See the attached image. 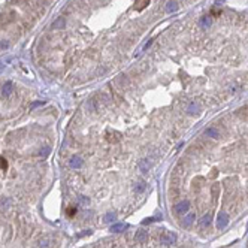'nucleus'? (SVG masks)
Listing matches in <instances>:
<instances>
[{
  "mask_svg": "<svg viewBox=\"0 0 248 248\" xmlns=\"http://www.w3.org/2000/svg\"><path fill=\"white\" fill-rule=\"evenodd\" d=\"M178 9V5H177V2H174V0H169L167 3H166V11L170 14V12H175Z\"/></svg>",
  "mask_w": 248,
  "mask_h": 248,
  "instance_id": "9b49d317",
  "label": "nucleus"
},
{
  "mask_svg": "<svg viewBox=\"0 0 248 248\" xmlns=\"http://www.w3.org/2000/svg\"><path fill=\"white\" fill-rule=\"evenodd\" d=\"M40 105H43V102H36V103H33V105H32V108L35 109L36 106H40Z\"/></svg>",
  "mask_w": 248,
  "mask_h": 248,
  "instance_id": "5701e85b",
  "label": "nucleus"
},
{
  "mask_svg": "<svg viewBox=\"0 0 248 248\" xmlns=\"http://www.w3.org/2000/svg\"><path fill=\"white\" fill-rule=\"evenodd\" d=\"M175 241H177V235L172 233V232H167V233L161 235V238H160V242L164 244V245H170V244H174Z\"/></svg>",
  "mask_w": 248,
  "mask_h": 248,
  "instance_id": "f03ea898",
  "label": "nucleus"
},
{
  "mask_svg": "<svg viewBox=\"0 0 248 248\" xmlns=\"http://www.w3.org/2000/svg\"><path fill=\"white\" fill-rule=\"evenodd\" d=\"M5 69V64H3V61H0V72Z\"/></svg>",
  "mask_w": 248,
  "mask_h": 248,
  "instance_id": "b1692460",
  "label": "nucleus"
},
{
  "mask_svg": "<svg viewBox=\"0 0 248 248\" xmlns=\"http://www.w3.org/2000/svg\"><path fill=\"white\" fill-rule=\"evenodd\" d=\"M114 220H115V212H108L106 215H105V218H103L105 223H112Z\"/></svg>",
  "mask_w": 248,
  "mask_h": 248,
  "instance_id": "a211bd4d",
  "label": "nucleus"
},
{
  "mask_svg": "<svg viewBox=\"0 0 248 248\" xmlns=\"http://www.w3.org/2000/svg\"><path fill=\"white\" fill-rule=\"evenodd\" d=\"M145 188H146V184H145L143 181H139V182H138V184L135 185V191H136L138 195H139V193H142V191H143Z\"/></svg>",
  "mask_w": 248,
  "mask_h": 248,
  "instance_id": "2eb2a0df",
  "label": "nucleus"
},
{
  "mask_svg": "<svg viewBox=\"0 0 248 248\" xmlns=\"http://www.w3.org/2000/svg\"><path fill=\"white\" fill-rule=\"evenodd\" d=\"M209 224H211V215L206 214V215H203V218L200 220L199 226H200V227H206V226H209Z\"/></svg>",
  "mask_w": 248,
  "mask_h": 248,
  "instance_id": "ddd939ff",
  "label": "nucleus"
},
{
  "mask_svg": "<svg viewBox=\"0 0 248 248\" xmlns=\"http://www.w3.org/2000/svg\"><path fill=\"white\" fill-rule=\"evenodd\" d=\"M0 166H2L3 169H6V166H8V163H6V160H5V159H0Z\"/></svg>",
  "mask_w": 248,
  "mask_h": 248,
  "instance_id": "412c9836",
  "label": "nucleus"
},
{
  "mask_svg": "<svg viewBox=\"0 0 248 248\" xmlns=\"http://www.w3.org/2000/svg\"><path fill=\"white\" fill-rule=\"evenodd\" d=\"M205 135H206V136H209V138H212V139H217V138H220V133H218V130H217V129H214V127H209V129H206V130H205Z\"/></svg>",
  "mask_w": 248,
  "mask_h": 248,
  "instance_id": "6e6552de",
  "label": "nucleus"
},
{
  "mask_svg": "<svg viewBox=\"0 0 248 248\" xmlns=\"http://www.w3.org/2000/svg\"><path fill=\"white\" fill-rule=\"evenodd\" d=\"M188 209H190V202L188 200H182V202H179L177 206H175L177 214H185V212H188Z\"/></svg>",
  "mask_w": 248,
  "mask_h": 248,
  "instance_id": "7ed1b4c3",
  "label": "nucleus"
},
{
  "mask_svg": "<svg viewBox=\"0 0 248 248\" xmlns=\"http://www.w3.org/2000/svg\"><path fill=\"white\" fill-rule=\"evenodd\" d=\"M135 241L139 244H145L148 241V232L146 230H138L135 235Z\"/></svg>",
  "mask_w": 248,
  "mask_h": 248,
  "instance_id": "20e7f679",
  "label": "nucleus"
},
{
  "mask_svg": "<svg viewBox=\"0 0 248 248\" xmlns=\"http://www.w3.org/2000/svg\"><path fill=\"white\" fill-rule=\"evenodd\" d=\"M67 212H69V215H73V214L76 212V208H73V206H71V209H69Z\"/></svg>",
  "mask_w": 248,
  "mask_h": 248,
  "instance_id": "4be33fe9",
  "label": "nucleus"
},
{
  "mask_svg": "<svg viewBox=\"0 0 248 248\" xmlns=\"http://www.w3.org/2000/svg\"><path fill=\"white\" fill-rule=\"evenodd\" d=\"M12 91H14V84H12L11 81H6V82L3 84V87H2V93H3V96L8 97V96L12 94Z\"/></svg>",
  "mask_w": 248,
  "mask_h": 248,
  "instance_id": "39448f33",
  "label": "nucleus"
},
{
  "mask_svg": "<svg viewBox=\"0 0 248 248\" xmlns=\"http://www.w3.org/2000/svg\"><path fill=\"white\" fill-rule=\"evenodd\" d=\"M48 153H50V148L48 146H45L40 153H39V156H42V157H45V156H48Z\"/></svg>",
  "mask_w": 248,
  "mask_h": 248,
  "instance_id": "6ab92c4d",
  "label": "nucleus"
},
{
  "mask_svg": "<svg viewBox=\"0 0 248 248\" xmlns=\"http://www.w3.org/2000/svg\"><path fill=\"white\" fill-rule=\"evenodd\" d=\"M195 218H196V215H195V214H188L187 217H184V221H182V226H184V227H188V226H190V224L193 223V220H195Z\"/></svg>",
  "mask_w": 248,
  "mask_h": 248,
  "instance_id": "f8f14e48",
  "label": "nucleus"
},
{
  "mask_svg": "<svg viewBox=\"0 0 248 248\" xmlns=\"http://www.w3.org/2000/svg\"><path fill=\"white\" fill-rule=\"evenodd\" d=\"M195 111H197V106H196L195 103H193L191 106L188 108V112H190V114H195Z\"/></svg>",
  "mask_w": 248,
  "mask_h": 248,
  "instance_id": "aec40b11",
  "label": "nucleus"
},
{
  "mask_svg": "<svg viewBox=\"0 0 248 248\" xmlns=\"http://www.w3.org/2000/svg\"><path fill=\"white\" fill-rule=\"evenodd\" d=\"M64 26H66V19L64 18H58L57 21H54L51 27L55 29V30H60V29H64Z\"/></svg>",
  "mask_w": 248,
  "mask_h": 248,
  "instance_id": "1a4fd4ad",
  "label": "nucleus"
},
{
  "mask_svg": "<svg viewBox=\"0 0 248 248\" xmlns=\"http://www.w3.org/2000/svg\"><path fill=\"white\" fill-rule=\"evenodd\" d=\"M139 170H141L142 174H148V170H150V167H151V164H150V161L146 159H143V160H141L139 161Z\"/></svg>",
  "mask_w": 248,
  "mask_h": 248,
  "instance_id": "0eeeda50",
  "label": "nucleus"
},
{
  "mask_svg": "<svg viewBox=\"0 0 248 248\" xmlns=\"http://www.w3.org/2000/svg\"><path fill=\"white\" fill-rule=\"evenodd\" d=\"M127 226L123 224V223H120V224H114L112 227H111V232H114V233H118V232H123Z\"/></svg>",
  "mask_w": 248,
  "mask_h": 248,
  "instance_id": "4468645a",
  "label": "nucleus"
},
{
  "mask_svg": "<svg viewBox=\"0 0 248 248\" xmlns=\"http://www.w3.org/2000/svg\"><path fill=\"white\" fill-rule=\"evenodd\" d=\"M78 203H79L81 206H88L90 199L87 197V196H79V197H78Z\"/></svg>",
  "mask_w": 248,
  "mask_h": 248,
  "instance_id": "dca6fc26",
  "label": "nucleus"
},
{
  "mask_svg": "<svg viewBox=\"0 0 248 248\" xmlns=\"http://www.w3.org/2000/svg\"><path fill=\"white\" fill-rule=\"evenodd\" d=\"M148 3H150V0H138V2H136V9H138V11H142Z\"/></svg>",
  "mask_w": 248,
  "mask_h": 248,
  "instance_id": "f3484780",
  "label": "nucleus"
},
{
  "mask_svg": "<svg viewBox=\"0 0 248 248\" xmlns=\"http://www.w3.org/2000/svg\"><path fill=\"white\" fill-rule=\"evenodd\" d=\"M229 224V214L224 211H220L218 217H217V227L218 229H224Z\"/></svg>",
  "mask_w": 248,
  "mask_h": 248,
  "instance_id": "f257e3e1",
  "label": "nucleus"
},
{
  "mask_svg": "<svg viewBox=\"0 0 248 248\" xmlns=\"http://www.w3.org/2000/svg\"><path fill=\"white\" fill-rule=\"evenodd\" d=\"M211 17H202L200 18V21H199V24H200V27L202 29H208L209 26H211Z\"/></svg>",
  "mask_w": 248,
  "mask_h": 248,
  "instance_id": "9d476101",
  "label": "nucleus"
},
{
  "mask_svg": "<svg viewBox=\"0 0 248 248\" xmlns=\"http://www.w3.org/2000/svg\"><path fill=\"white\" fill-rule=\"evenodd\" d=\"M69 166H71L72 169H79L81 166H82V159L81 157H72L71 160H69Z\"/></svg>",
  "mask_w": 248,
  "mask_h": 248,
  "instance_id": "423d86ee",
  "label": "nucleus"
}]
</instances>
